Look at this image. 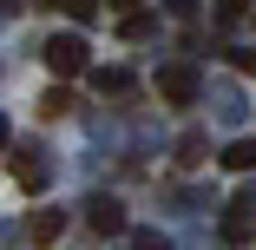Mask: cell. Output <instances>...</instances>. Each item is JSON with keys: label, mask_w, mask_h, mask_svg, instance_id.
I'll return each instance as SVG.
<instances>
[{"label": "cell", "mask_w": 256, "mask_h": 250, "mask_svg": "<svg viewBox=\"0 0 256 250\" xmlns=\"http://www.w3.org/2000/svg\"><path fill=\"white\" fill-rule=\"evenodd\" d=\"M40 60L53 66L60 79H72V73H86V40H79V33H53V40L40 46Z\"/></svg>", "instance_id": "6da1fadb"}, {"label": "cell", "mask_w": 256, "mask_h": 250, "mask_svg": "<svg viewBox=\"0 0 256 250\" xmlns=\"http://www.w3.org/2000/svg\"><path fill=\"white\" fill-rule=\"evenodd\" d=\"M158 99H171V106H190L197 99V66H158Z\"/></svg>", "instance_id": "7a4b0ae2"}, {"label": "cell", "mask_w": 256, "mask_h": 250, "mask_svg": "<svg viewBox=\"0 0 256 250\" xmlns=\"http://www.w3.org/2000/svg\"><path fill=\"white\" fill-rule=\"evenodd\" d=\"M86 217H92V230H98V237H125V204H118V197H92Z\"/></svg>", "instance_id": "3957f363"}, {"label": "cell", "mask_w": 256, "mask_h": 250, "mask_svg": "<svg viewBox=\"0 0 256 250\" xmlns=\"http://www.w3.org/2000/svg\"><path fill=\"white\" fill-rule=\"evenodd\" d=\"M243 237H256V197H236L224 211V243H243Z\"/></svg>", "instance_id": "277c9868"}, {"label": "cell", "mask_w": 256, "mask_h": 250, "mask_svg": "<svg viewBox=\"0 0 256 250\" xmlns=\"http://www.w3.org/2000/svg\"><path fill=\"white\" fill-rule=\"evenodd\" d=\"M60 230H66V211H33V217H26V237H33V243H53Z\"/></svg>", "instance_id": "5b68a950"}, {"label": "cell", "mask_w": 256, "mask_h": 250, "mask_svg": "<svg viewBox=\"0 0 256 250\" xmlns=\"http://www.w3.org/2000/svg\"><path fill=\"white\" fill-rule=\"evenodd\" d=\"M14 184H20V191H40V184H46V165H40V152H20V158H14Z\"/></svg>", "instance_id": "8992f818"}, {"label": "cell", "mask_w": 256, "mask_h": 250, "mask_svg": "<svg viewBox=\"0 0 256 250\" xmlns=\"http://www.w3.org/2000/svg\"><path fill=\"white\" fill-rule=\"evenodd\" d=\"M224 171H256V138H230L224 145Z\"/></svg>", "instance_id": "52a82bcc"}, {"label": "cell", "mask_w": 256, "mask_h": 250, "mask_svg": "<svg viewBox=\"0 0 256 250\" xmlns=\"http://www.w3.org/2000/svg\"><path fill=\"white\" fill-rule=\"evenodd\" d=\"M92 86L118 99V92H132V73H125V66H106V73H92Z\"/></svg>", "instance_id": "ba28073f"}, {"label": "cell", "mask_w": 256, "mask_h": 250, "mask_svg": "<svg viewBox=\"0 0 256 250\" xmlns=\"http://www.w3.org/2000/svg\"><path fill=\"white\" fill-rule=\"evenodd\" d=\"M66 112H72V92H60V86H53V92L40 99V119H66Z\"/></svg>", "instance_id": "9c48e42d"}, {"label": "cell", "mask_w": 256, "mask_h": 250, "mask_svg": "<svg viewBox=\"0 0 256 250\" xmlns=\"http://www.w3.org/2000/svg\"><path fill=\"white\" fill-rule=\"evenodd\" d=\"M178 165H204V132H184L178 138Z\"/></svg>", "instance_id": "30bf717a"}, {"label": "cell", "mask_w": 256, "mask_h": 250, "mask_svg": "<svg viewBox=\"0 0 256 250\" xmlns=\"http://www.w3.org/2000/svg\"><path fill=\"white\" fill-rule=\"evenodd\" d=\"M118 33H125V40H144V33H151V14H125Z\"/></svg>", "instance_id": "8fae6325"}, {"label": "cell", "mask_w": 256, "mask_h": 250, "mask_svg": "<svg viewBox=\"0 0 256 250\" xmlns=\"http://www.w3.org/2000/svg\"><path fill=\"white\" fill-rule=\"evenodd\" d=\"M60 7H66L72 20H98V0H60Z\"/></svg>", "instance_id": "7c38bea8"}, {"label": "cell", "mask_w": 256, "mask_h": 250, "mask_svg": "<svg viewBox=\"0 0 256 250\" xmlns=\"http://www.w3.org/2000/svg\"><path fill=\"white\" fill-rule=\"evenodd\" d=\"M230 66H236V73H250V79H256V46H236V53H230Z\"/></svg>", "instance_id": "4fadbf2b"}, {"label": "cell", "mask_w": 256, "mask_h": 250, "mask_svg": "<svg viewBox=\"0 0 256 250\" xmlns=\"http://www.w3.org/2000/svg\"><path fill=\"white\" fill-rule=\"evenodd\" d=\"M250 7H256V0H217V14H224V20H243Z\"/></svg>", "instance_id": "5bb4252c"}, {"label": "cell", "mask_w": 256, "mask_h": 250, "mask_svg": "<svg viewBox=\"0 0 256 250\" xmlns=\"http://www.w3.org/2000/svg\"><path fill=\"white\" fill-rule=\"evenodd\" d=\"M132 250H171V243H164L158 230H138V237H132Z\"/></svg>", "instance_id": "9a60e30c"}, {"label": "cell", "mask_w": 256, "mask_h": 250, "mask_svg": "<svg viewBox=\"0 0 256 250\" xmlns=\"http://www.w3.org/2000/svg\"><path fill=\"white\" fill-rule=\"evenodd\" d=\"M7 138H14V132H7V119H0V152H7Z\"/></svg>", "instance_id": "2e32d148"}, {"label": "cell", "mask_w": 256, "mask_h": 250, "mask_svg": "<svg viewBox=\"0 0 256 250\" xmlns=\"http://www.w3.org/2000/svg\"><path fill=\"white\" fill-rule=\"evenodd\" d=\"M112 7H125V14H132V7H138V0H112Z\"/></svg>", "instance_id": "e0dca14e"}, {"label": "cell", "mask_w": 256, "mask_h": 250, "mask_svg": "<svg viewBox=\"0 0 256 250\" xmlns=\"http://www.w3.org/2000/svg\"><path fill=\"white\" fill-rule=\"evenodd\" d=\"M46 7H60V0H46Z\"/></svg>", "instance_id": "ac0fdd59"}]
</instances>
